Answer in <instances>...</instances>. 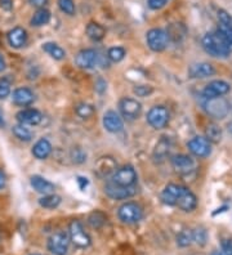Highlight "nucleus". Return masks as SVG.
Returning a JSON list of instances; mask_svg holds the SVG:
<instances>
[{"label": "nucleus", "instance_id": "nucleus-1", "mask_svg": "<svg viewBox=\"0 0 232 255\" xmlns=\"http://www.w3.org/2000/svg\"><path fill=\"white\" fill-rule=\"evenodd\" d=\"M203 47L208 54H211L212 57H216V58H227L231 53V49L229 48L226 41L223 40L222 36L217 31L208 32L203 37Z\"/></svg>", "mask_w": 232, "mask_h": 255}, {"label": "nucleus", "instance_id": "nucleus-2", "mask_svg": "<svg viewBox=\"0 0 232 255\" xmlns=\"http://www.w3.org/2000/svg\"><path fill=\"white\" fill-rule=\"evenodd\" d=\"M204 110L208 115L216 120H222L226 118L230 112V103L223 97H217V98H211V100H205Z\"/></svg>", "mask_w": 232, "mask_h": 255}, {"label": "nucleus", "instance_id": "nucleus-3", "mask_svg": "<svg viewBox=\"0 0 232 255\" xmlns=\"http://www.w3.org/2000/svg\"><path fill=\"white\" fill-rule=\"evenodd\" d=\"M68 236H70V241H72L76 248L80 249H87L90 245L92 240H90L89 235L84 231L83 224L79 221H72L68 226Z\"/></svg>", "mask_w": 232, "mask_h": 255}, {"label": "nucleus", "instance_id": "nucleus-4", "mask_svg": "<svg viewBox=\"0 0 232 255\" xmlns=\"http://www.w3.org/2000/svg\"><path fill=\"white\" fill-rule=\"evenodd\" d=\"M118 215L124 223H137L142 219L143 210L137 202H125L119 208Z\"/></svg>", "mask_w": 232, "mask_h": 255}, {"label": "nucleus", "instance_id": "nucleus-5", "mask_svg": "<svg viewBox=\"0 0 232 255\" xmlns=\"http://www.w3.org/2000/svg\"><path fill=\"white\" fill-rule=\"evenodd\" d=\"M146 39H147V45L154 52H163L167 49L169 41V36L163 28H151L146 35Z\"/></svg>", "mask_w": 232, "mask_h": 255}, {"label": "nucleus", "instance_id": "nucleus-6", "mask_svg": "<svg viewBox=\"0 0 232 255\" xmlns=\"http://www.w3.org/2000/svg\"><path fill=\"white\" fill-rule=\"evenodd\" d=\"M77 67L84 70H92L101 63V56L94 49H83L75 57Z\"/></svg>", "mask_w": 232, "mask_h": 255}, {"label": "nucleus", "instance_id": "nucleus-7", "mask_svg": "<svg viewBox=\"0 0 232 255\" xmlns=\"http://www.w3.org/2000/svg\"><path fill=\"white\" fill-rule=\"evenodd\" d=\"M70 239L65 232H56L48 239V250L54 255H66Z\"/></svg>", "mask_w": 232, "mask_h": 255}, {"label": "nucleus", "instance_id": "nucleus-8", "mask_svg": "<svg viewBox=\"0 0 232 255\" xmlns=\"http://www.w3.org/2000/svg\"><path fill=\"white\" fill-rule=\"evenodd\" d=\"M147 122L155 129H164L169 123V111L164 106H155L147 114Z\"/></svg>", "mask_w": 232, "mask_h": 255}, {"label": "nucleus", "instance_id": "nucleus-9", "mask_svg": "<svg viewBox=\"0 0 232 255\" xmlns=\"http://www.w3.org/2000/svg\"><path fill=\"white\" fill-rule=\"evenodd\" d=\"M112 183L123 187H133L137 182V173L132 166H123L112 174Z\"/></svg>", "mask_w": 232, "mask_h": 255}, {"label": "nucleus", "instance_id": "nucleus-10", "mask_svg": "<svg viewBox=\"0 0 232 255\" xmlns=\"http://www.w3.org/2000/svg\"><path fill=\"white\" fill-rule=\"evenodd\" d=\"M119 109H120L123 118L129 120V122L136 120L141 115V111H142L141 103L137 100H133V98H123L119 102Z\"/></svg>", "mask_w": 232, "mask_h": 255}, {"label": "nucleus", "instance_id": "nucleus-11", "mask_svg": "<svg viewBox=\"0 0 232 255\" xmlns=\"http://www.w3.org/2000/svg\"><path fill=\"white\" fill-rule=\"evenodd\" d=\"M137 192V190L133 187H123V186H118V184L110 183L106 184L105 187V193L107 195L110 199L112 200H127L129 197L134 196Z\"/></svg>", "mask_w": 232, "mask_h": 255}, {"label": "nucleus", "instance_id": "nucleus-12", "mask_svg": "<svg viewBox=\"0 0 232 255\" xmlns=\"http://www.w3.org/2000/svg\"><path fill=\"white\" fill-rule=\"evenodd\" d=\"M190 152L196 157H208L212 153V144L211 142L204 137H195L192 138L187 143Z\"/></svg>", "mask_w": 232, "mask_h": 255}, {"label": "nucleus", "instance_id": "nucleus-13", "mask_svg": "<svg viewBox=\"0 0 232 255\" xmlns=\"http://www.w3.org/2000/svg\"><path fill=\"white\" fill-rule=\"evenodd\" d=\"M231 89L230 84L227 81L223 80H214L207 85L203 91V97L205 100H211V98H217V97H222L227 94Z\"/></svg>", "mask_w": 232, "mask_h": 255}, {"label": "nucleus", "instance_id": "nucleus-14", "mask_svg": "<svg viewBox=\"0 0 232 255\" xmlns=\"http://www.w3.org/2000/svg\"><path fill=\"white\" fill-rule=\"evenodd\" d=\"M170 162L174 170L180 174H189L195 169V161L187 155H174L170 159Z\"/></svg>", "mask_w": 232, "mask_h": 255}, {"label": "nucleus", "instance_id": "nucleus-15", "mask_svg": "<svg viewBox=\"0 0 232 255\" xmlns=\"http://www.w3.org/2000/svg\"><path fill=\"white\" fill-rule=\"evenodd\" d=\"M183 190H185V187L180 186V184H168L164 190H163V192H161V200L167 205L176 206L177 201H178L180 196L182 195Z\"/></svg>", "mask_w": 232, "mask_h": 255}, {"label": "nucleus", "instance_id": "nucleus-16", "mask_svg": "<svg viewBox=\"0 0 232 255\" xmlns=\"http://www.w3.org/2000/svg\"><path fill=\"white\" fill-rule=\"evenodd\" d=\"M214 74H216L214 66L208 62L194 63V65L190 66V69H189L190 78L192 79L209 78V76H213Z\"/></svg>", "mask_w": 232, "mask_h": 255}, {"label": "nucleus", "instance_id": "nucleus-17", "mask_svg": "<svg viewBox=\"0 0 232 255\" xmlns=\"http://www.w3.org/2000/svg\"><path fill=\"white\" fill-rule=\"evenodd\" d=\"M103 127L110 133H119L124 128L123 119L115 111H107L103 116Z\"/></svg>", "mask_w": 232, "mask_h": 255}, {"label": "nucleus", "instance_id": "nucleus-18", "mask_svg": "<svg viewBox=\"0 0 232 255\" xmlns=\"http://www.w3.org/2000/svg\"><path fill=\"white\" fill-rule=\"evenodd\" d=\"M17 120L22 125H37L43 120V115L40 111L35 109H25L17 114Z\"/></svg>", "mask_w": 232, "mask_h": 255}, {"label": "nucleus", "instance_id": "nucleus-19", "mask_svg": "<svg viewBox=\"0 0 232 255\" xmlns=\"http://www.w3.org/2000/svg\"><path fill=\"white\" fill-rule=\"evenodd\" d=\"M176 206L186 213L192 212V210H195L196 206H198V199H196L195 195H194L189 188H186L185 187V190H183L182 195H181L178 201H177Z\"/></svg>", "mask_w": 232, "mask_h": 255}, {"label": "nucleus", "instance_id": "nucleus-20", "mask_svg": "<svg viewBox=\"0 0 232 255\" xmlns=\"http://www.w3.org/2000/svg\"><path fill=\"white\" fill-rule=\"evenodd\" d=\"M6 39H8V43H9L10 47L19 49L27 41V32H26L25 28L14 27L6 34Z\"/></svg>", "mask_w": 232, "mask_h": 255}, {"label": "nucleus", "instance_id": "nucleus-21", "mask_svg": "<svg viewBox=\"0 0 232 255\" xmlns=\"http://www.w3.org/2000/svg\"><path fill=\"white\" fill-rule=\"evenodd\" d=\"M13 102L17 105V106H30L31 103L35 101V96L32 93L31 89L28 88H17L12 94Z\"/></svg>", "mask_w": 232, "mask_h": 255}, {"label": "nucleus", "instance_id": "nucleus-22", "mask_svg": "<svg viewBox=\"0 0 232 255\" xmlns=\"http://www.w3.org/2000/svg\"><path fill=\"white\" fill-rule=\"evenodd\" d=\"M170 149H172V142H170L169 138H167V137L161 138L154 149V155H152V157H154V161L158 162V164H160V162L164 161L168 156H169Z\"/></svg>", "mask_w": 232, "mask_h": 255}, {"label": "nucleus", "instance_id": "nucleus-23", "mask_svg": "<svg viewBox=\"0 0 232 255\" xmlns=\"http://www.w3.org/2000/svg\"><path fill=\"white\" fill-rule=\"evenodd\" d=\"M31 187L34 188L36 192L41 193V195H49V193L54 192V184L52 182L46 181L45 178L40 177V175H32L31 177Z\"/></svg>", "mask_w": 232, "mask_h": 255}, {"label": "nucleus", "instance_id": "nucleus-24", "mask_svg": "<svg viewBox=\"0 0 232 255\" xmlns=\"http://www.w3.org/2000/svg\"><path fill=\"white\" fill-rule=\"evenodd\" d=\"M52 153V144L46 138H41L32 147V155L39 160L46 159Z\"/></svg>", "mask_w": 232, "mask_h": 255}, {"label": "nucleus", "instance_id": "nucleus-25", "mask_svg": "<svg viewBox=\"0 0 232 255\" xmlns=\"http://www.w3.org/2000/svg\"><path fill=\"white\" fill-rule=\"evenodd\" d=\"M97 174L101 177H106V175L114 174L116 171V162L111 159V157H102L96 165Z\"/></svg>", "mask_w": 232, "mask_h": 255}, {"label": "nucleus", "instance_id": "nucleus-26", "mask_svg": "<svg viewBox=\"0 0 232 255\" xmlns=\"http://www.w3.org/2000/svg\"><path fill=\"white\" fill-rule=\"evenodd\" d=\"M88 37L92 39L93 41H101L105 37L106 30L102 25H99L97 22H89L85 28Z\"/></svg>", "mask_w": 232, "mask_h": 255}, {"label": "nucleus", "instance_id": "nucleus-27", "mask_svg": "<svg viewBox=\"0 0 232 255\" xmlns=\"http://www.w3.org/2000/svg\"><path fill=\"white\" fill-rule=\"evenodd\" d=\"M50 21V12L45 8H40V9H37L36 12L34 13V16L31 18L30 23L31 26H34V27H40V26L46 25L48 22Z\"/></svg>", "mask_w": 232, "mask_h": 255}, {"label": "nucleus", "instance_id": "nucleus-28", "mask_svg": "<svg viewBox=\"0 0 232 255\" xmlns=\"http://www.w3.org/2000/svg\"><path fill=\"white\" fill-rule=\"evenodd\" d=\"M43 50L49 54L52 58L57 59V61H61V59L65 58L66 53L65 50L62 49L59 45H57L56 43H45L43 44Z\"/></svg>", "mask_w": 232, "mask_h": 255}, {"label": "nucleus", "instance_id": "nucleus-29", "mask_svg": "<svg viewBox=\"0 0 232 255\" xmlns=\"http://www.w3.org/2000/svg\"><path fill=\"white\" fill-rule=\"evenodd\" d=\"M59 204H61V197L54 195V193L44 195V196L39 200V205L44 209H56Z\"/></svg>", "mask_w": 232, "mask_h": 255}, {"label": "nucleus", "instance_id": "nucleus-30", "mask_svg": "<svg viewBox=\"0 0 232 255\" xmlns=\"http://www.w3.org/2000/svg\"><path fill=\"white\" fill-rule=\"evenodd\" d=\"M217 32L222 36V39L226 41L229 48L232 52V23H220Z\"/></svg>", "mask_w": 232, "mask_h": 255}, {"label": "nucleus", "instance_id": "nucleus-31", "mask_svg": "<svg viewBox=\"0 0 232 255\" xmlns=\"http://www.w3.org/2000/svg\"><path fill=\"white\" fill-rule=\"evenodd\" d=\"M207 139L209 142H213V143H218L222 138V130H221V128L216 124H211L208 125L207 128Z\"/></svg>", "mask_w": 232, "mask_h": 255}, {"label": "nucleus", "instance_id": "nucleus-32", "mask_svg": "<svg viewBox=\"0 0 232 255\" xmlns=\"http://www.w3.org/2000/svg\"><path fill=\"white\" fill-rule=\"evenodd\" d=\"M75 112L77 114V116L81 119H89L94 115V107L89 103H79L76 107H75Z\"/></svg>", "mask_w": 232, "mask_h": 255}, {"label": "nucleus", "instance_id": "nucleus-33", "mask_svg": "<svg viewBox=\"0 0 232 255\" xmlns=\"http://www.w3.org/2000/svg\"><path fill=\"white\" fill-rule=\"evenodd\" d=\"M12 130H13V134H14L15 137L18 138L19 140L30 142L31 138H32V133H31L27 128H26V125H22V124L15 125V127H13Z\"/></svg>", "mask_w": 232, "mask_h": 255}, {"label": "nucleus", "instance_id": "nucleus-34", "mask_svg": "<svg viewBox=\"0 0 232 255\" xmlns=\"http://www.w3.org/2000/svg\"><path fill=\"white\" fill-rule=\"evenodd\" d=\"M192 241H194V237H192L191 231L183 230L177 235V244L181 248H187V246L191 245Z\"/></svg>", "mask_w": 232, "mask_h": 255}, {"label": "nucleus", "instance_id": "nucleus-35", "mask_svg": "<svg viewBox=\"0 0 232 255\" xmlns=\"http://www.w3.org/2000/svg\"><path fill=\"white\" fill-rule=\"evenodd\" d=\"M106 222V215L101 212H94L89 215L88 218V223L92 226L93 228H99L102 227Z\"/></svg>", "mask_w": 232, "mask_h": 255}, {"label": "nucleus", "instance_id": "nucleus-36", "mask_svg": "<svg viewBox=\"0 0 232 255\" xmlns=\"http://www.w3.org/2000/svg\"><path fill=\"white\" fill-rule=\"evenodd\" d=\"M107 57L112 62H120L121 59L125 57V49L121 47H112L108 49Z\"/></svg>", "mask_w": 232, "mask_h": 255}, {"label": "nucleus", "instance_id": "nucleus-37", "mask_svg": "<svg viewBox=\"0 0 232 255\" xmlns=\"http://www.w3.org/2000/svg\"><path fill=\"white\" fill-rule=\"evenodd\" d=\"M58 6L62 12L68 16H74L76 10L74 0H58Z\"/></svg>", "mask_w": 232, "mask_h": 255}, {"label": "nucleus", "instance_id": "nucleus-38", "mask_svg": "<svg viewBox=\"0 0 232 255\" xmlns=\"http://www.w3.org/2000/svg\"><path fill=\"white\" fill-rule=\"evenodd\" d=\"M192 237H194V241L199 245H205L207 243V239H208V235H207V231L204 228H196L194 232H192Z\"/></svg>", "mask_w": 232, "mask_h": 255}, {"label": "nucleus", "instance_id": "nucleus-39", "mask_svg": "<svg viewBox=\"0 0 232 255\" xmlns=\"http://www.w3.org/2000/svg\"><path fill=\"white\" fill-rule=\"evenodd\" d=\"M133 92L138 97H147L154 92V89L150 85H138V87L134 88Z\"/></svg>", "mask_w": 232, "mask_h": 255}, {"label": "nucleus", "instance_id": "nucleus-40", "mask_svg": "<svg viewBox=\"0 0 232 255\" xmlns=\"http://www.w3.org/2000/svg\"><path fill=\"white\" fill-rule=\"evenodd\" d=\"M10 94V85L9 83L1 80L0 81V100H4Z\"/></svg>", "mask_w": 232, "mask_h": 255}, {"label": "nucleus", "instance_id": "nucleus-41", "mask_svg": "<svg viewBox=\"0 0 232 255\" xmlns=\"http://www.w3.org/2000/svg\"><path fill=\"white\" fill-rule=\"evenodd\" d=\"M221 249H222V255H232V240H223L221 243Z\"/></svg>", "mask_w": 232, "mask_h": 255}, {"label": "nucleus", "instance_id": "nucleus-42", "mask_svg": "<svg viewBox=\"0 0 232 255\" xmlns=\"http://www.w3.org/2000/svg\"><path fill=\"white\" fill-rule=\"evenodd\" d=\"M169 0H149V6L152 10H158L164 8Z\"/></svg>", "mask_w": 232, "mask_h": 255}, {"label": "nucleus", "instance_id": "nucleus-43", "mask_svg": "<svg viewBox=\"0 0 232 255\" xmlns=\"http://www.w3.org/2000/svg\"><path fill=\"white\" fill-rule=\"evenodd\" d=\"M28 3L32 6H36V8H44V6L48 4V0H28Z\"/></svg>", "mask_w": 232, "mask_h": 255}, {"label": "nucleus", "instance_id": "nucleus-44", "mask_svg": "<svg viewBox=\"0 0 232 255\" xmlns=\"http://www.w3.org/2000/svg\"><path fill=\"white\" fill-rule=\"evenodd\" d=\"M0 6H1L4 10H12L13 0H0Z\"/></svg>", "mask_w": 232, "mask_h": 255}, {"label": "nucleus", "instance_id": "nucleus-45", "mask_svg": "<svg viewBox=\"0 0 232 255\" xmlns=\"http://www.w3.org/2000/svg\"><path fill=\"white\" fill-rule=\"evenodd\" d=\"M5 174H4V171L0 169V190H3L4 187H5Z\"/></svg>", "mask_w": 232, "mask_h": 255}, {"label": "nucleus", "instance_id": "nucleus-46", "mask_svg": "<svg viewBox=\"0 0 232 255\" xmlns=\"http://www.w3.org/2000/svg\"><path fill=\"white\" fill-rule=\"evenodd\" d=\"M77 182H79V186H80L81 190H84V188H85V187L88 186L87 178H81V177H79V178H77Z\"/></svg>", "mask_w": 232, "mask_h": 255}, {"label": "nucleus", "instance_id": "nucleus-47", "mask_svg": "<svg viewBox=\"0 0 232 255\" xmlns=\"http://www.w3.org/2000/svg\"><path fill=\"white\" fill-rule=\"evenodd\" d=\"M5 59H4V57L0 54V72L5 70Z\"/></svg>", "mask_w": 232, "mask_h": 255}, {"label": "nucleus", "instance_id": "nucleus-48", "mask_svg": "<svg viewBox=\"0 0 232 255\" xmlns=\"http://www.w3.org/2000/svg\"><path fill=\"white\" fill-rule=\"evenodd\" d=\"M5 125V123H4V119L1 118V115H0V127H4Z\"/></svg>", "mask_w": 232, "mask_h": 255}, {"label": "nucleus", "instance_id": "nucleus-49", "mask_svg": "<svg viewBox=\"0 0 232 255\" xmlns=\"http://www.w3.org/2000/svg\"><path fill=\"white\" fill-rule=\"evenodd\" d=\"M229 131H231L232 133V123H230L229 124Z\"/></svg>", "mask_w": 232, "mask_h": 255}, {"label": "nucleus", "instance_id": "nucleus-50", "mask_svg": "<svg viewBox=\"0 0 232 255\" xmlns=\"http://www.w3.org/2000/svg\"><path fill=\"white\" fill-rule=\"evenodd\" d=\"M31 255H40V254H31Z\"/></svg>", "mask_w": 232, "mask_h": 255}]
</instances>
